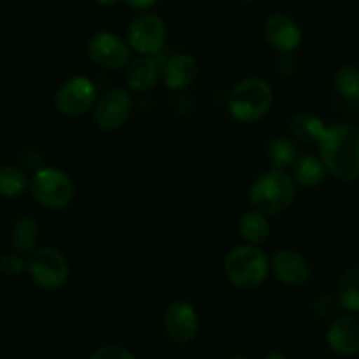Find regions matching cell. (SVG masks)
Masks as SVG:
<instances>
[{"mask_svg": "<svg viewBox=\"0 0 359 359\" xmlns=\"http://www.w3.org/2000/svg\"><path fill=\"white\" fill-rule=\"evenodd\" d=\"M320 158L340 182L359 178V130L352 126L326 127L319 143Z\"/></svg>", "mask_w": 359, "mask_h": 359, "instance_id": "1", "label": "cell"}, {"mask_svg": "<svg viewBox=\"0 0 359 359\" xmlns=\"http://www.w3.org/2000/svg\"><path fill=\"white\" fill-rule=\"evenodd\" d=\"M296 196L294 180L280 169L262 172L248 191L252 208L264 215H275L292 205Z\"/></svg>", "mask_w": 359, "mask_h": 359, "instance_id": "2", "label": "cell"}, {"mask_svg": "<svg viewBox=\"0 0 359 359\" xmlns=\"http://www.w3.org/2000/svg\"><path fill=\"white\" fill-rule=\"evenodd\" d=\"M273 90L261 78H247L231 90L227 108L231 116L241 123L261 120L271 108Z\"/></svg>", "mask_w": 359, "mask_h": 359, "instance_id": "3", "label": "cell"}, {"mask_svg": "<svg viewBox=\"0 0 359 359\" xmlns=\"http://www.w3.org/2000/svg\"><path fill=\"white\" fill-rule=\"evenodd\" d=\"M224 271L227 280L236 287L255 289L268 277L269 261L264 252L255 245H243L227 254Z\"/></svg>", "mask_w": 359, "mask_h": 359, "instance_id": "4", "label": "cell"}, {"mask_svg": "<svg viewBox=\"0 0 359 359\" xmlns=\"http://www.w3.org/2000/svg\"><path fill=\"white\" fill-rule=\"evenodd\" d=\"M30 191L39 205L51 210H60L72 201L74 185L60 169L41 168L30 180Z\"/></svg>", "mask_w": 359, "mask_h": 359, "instance_id": "5", "label": "cell"}, {"mask_svg": "<svg viewBox=\"0 0 359 359\" xmlns=\"http://www.w3.org/2000/svg\"><path fill=\"white\" fill-rule=\"evenodd\" d=\"M30 278L43 289H58L69 277L67 259L53 247L37 248L27 259Z\"/></svg>", "mask_w": 359, "mask_h": 359, "instance_id": "6", "label": "cell"}, {"mask_svg": "<svg viewBox=\"0 0 359 359\" xmlns=\"http://www.w3.org/2000/svg\"><path fill=\"white\" fill-rule=\"evenodd\" d=\"M95 95H97V88L92 79L85 78V76H74L58 88L55 104L62 115L79 116L92 109Z\"/></svg>", "mask_w": 359, "mask_h": 359, "instance_id": "7", "label": "cell"}, {"mask_svg": "<svg viewBox=\"0 0 359 359\" xmlns=\"http://www.w3.org/2000/svg\"><path fill=\"white\" fill-rule=\"evenodd\" d=\"M88 57L104 69H122L130 60V48L113 32H99L90 37Z\"/></svg>", "mask_w": 359, "mask_h": 359, "instance_id": "8", "label": "cell"}, {"mask_svg": "<svg viewBox=\"0 0 359 359\" xmlns=\"http://www.w3.org/2000/svg\"><path fill=\"white\" fill-rule=\"evenodd\" d=\"M165 43V25L157 15L137 16L129 27V44L137 53L155 57Z\"/></svg>", "mask_w": 359, "mask_h": 359, "instance_id": "9", "label": "cell"}, {"mask_svg": "<svg viewBox=\"0 0 359 359\" xmlns=\"http://www.w3.org/2000/svg\"><path fill=\"white\" fill-rule=\"evenodd\" d=\"M133 111V101L129 94L120 88L108 90L97 101L94 109V120L99 129L115 130L129 120Z\"/></svg>", "mask_w": 359, "mask_h": 359, "instance_id": "10", "label": "cell"}, {"mask_svg": "<svg viewBox=\"0 0 359 359\" xmlns=\"http://www.w3.org/2000/svg\"><path fill=\"white\" fill-rule=\"evenodd\" d=\"M165 333L176 344H187L194 340L199 330V317L194 306L185 302H175L165 309L164 313Z\"/></svg>", "mask_w": 359, "mask_h": 359, "instance_id": "11", "label": "cell"}, {"mask_svg": "<svg viewBox=\"0 0 359 359\" xmlns=\"http://www.w3.org/2000/svg\"><path fill=\"white\" fill-rule=\"evenodd\" d=\"M264 41L280 53H292L302 44V30L287 15H271L262 27Z\"/></svg>", "mask_w": 359, "mask_h": 359, "instance_id": "12", "label": "cell"}, {"mask_svg": "<svg viewBox=\"0 0 359 359\" xmlns=\"http://www.w3.org/2000/svg\"><path fill=\"white\" fill-rule=\"evenodd\" d=\"M275 275L287 285H303L310 278L309 261L294 250H278L271 259Z\"/></svg>", "mask_w": 359, "mask_h": 359, "instance_id": "13", "label": "cell"}, {"mask_svg": "<svg viewBox=\"0 0 359 359\" xmlns=\"http://www.w3.org/2000/svg\"><path fill=\"white\" fill-rule=\"evenodd\" d=\"M326 340L337 354L354 355L359 351V323L351 316L338 317L331 323Z\"/></svg>", "mask_w": 359, "mask_h": 359, "instance_id": "14", "label": "cell"}, {"mask_svg": "<svg viewBox=\"0 0 359 359\" xmlns=\"http://www.w3.org/2000/svg\"><path fill=\"white\" fill-rule=\"evenodd\" d=\"M162 78L168 88L182 90L191 86L198 78V60L191 55L178 53L169 58L162 69Z\"/></svg>", "mask_w": 359, "mask_h": 359, "instance_id": "15", "label": "cell"}, {"mask_svg": "<svg viewBox=\"0 0 359 359\" xmlns=\"http://www.w3.org/2000/svg\"><path fill=\"white\" fill-rule=\"evenodd\" d=\"M158 76H161V62L155 57L144 55L127 67L126 81L134 92H147L157 83Z\"/></svg>", "mask_w": 359, "mask_h": 359, "instance_id": "16", "label": "cell"}, {"mask_svg": "<svg viewBox=\"0 0 359 359\" xmlns=\"http://www.w3.org/2000/svg\"><path fill=\"white\" fill-rule=\"evenodd\" d=\"M326 172L327 169L323 158L306 155V157L299 158L292 168V180H294V184L302 185V187H316V185L323 184Z\"/></svg>", "mask_w": 359, "mask_h": 359, "instance_id": "17", "label": "cell"}, {"mask_svg": "<svg viewBox=\"0 0 359 359\" xmlns=\"http://www.w3.org/2000/svg\"><path fill=\"white\" fill-rule=\"evenodd\" d=\"M240 234L248 245H261L269 236V224L264 213L252 210L240 219Z\"/></svg>", "mask_w": 359, "mask_h": 359, "instance_id": "18", "label": "cell"}, {"mask_svg": "<svg viewBox=\"0 0 359 359\" xmlns=\"http://www.w3.org/2000/svg\"><path fill=\"white\" fill-rule=\"evenodd\" d=\"M37 236H39V226L36 220L30 217H20L13 226V248L18 254H29V252L36 250Z\"/></svg>", "mask_w": 359, "mask_h": 359, "instance_id": "19", "label": "cell"}, {"mask_svg": "<svg viewBox=\"0 0 359 359\" xmlns=\"http://www.w3.org/2000/svg\"><path fill=\"white\" fill-rule=\"evenodd\" d=\"M291 133L294 140L303 141V143L319 144L324 133H326V127H324L323 120L317 118V116L302 113L291 120Z\"/></svg>", "mask_w": 359, "mask_h": 359, "instance_id": "20", "label": "cell"}, {"mask_svg": "<svg viewBox=\"0 0 359 359\" xmlns=\"http://www.w3.org/2000/svg\"><path fill=\"white\" fill-rule=\"evenodd\" d=\"M338 303L347 312H359V268L348 269L338 280Z\"/></svg>", "mask_w": 359, "mask_h": 359, "instance_id": "21", "label": "cell"}, {"mask_svg": "<svg viewBox=\"0 0 359 359\" xmlns=\"http://www.w3.org/2000/svg\"><path fill=\"white\" fill-rule=\"evenodd\" d=\"M29 187V180L22 169L15 165H0V196L18 198Z\"/></svg>", "mask_w": 359, "mask_h": 359, "instance_id": "22", "label": "cell"}, {"mask_svg": "<svg viewBox=\"0 0 359 359\" xmlns=\"http://www.w3.org/2000/svg\"><path fill=\"white\" fill-rule=\"evenodd\" d=\"M269 161H271V165L273 169H285L294 162L296 154H298V148H296V143L287 136H278L275 140H271L268 147Z\"/></svg>", "mask_w": 359, "mask_h": 359, "instance_id": "23", "label": "cell"}, {"mask_svg": "<svg viewBox=\"0 0 359 359\" xmlns=\"http://www.w3.org/2000/svg\"><path fill=\"white\" fill-rule=\"evenodd\" d=\"M334 88L344 99H359V67L344 65L334 74Z\"/></svg>", "mask_w": 359, "mask_h": 359, "instance_id": "24", "label": "cell"}, {"mask_svg": "<svg viewBox=\"0 0 359 359\" xmlns=\"http://www.w3.org/2000/svg\"><path fill=\"white\" fill-rule=\"evenodd\" d=\"M0 269L8 277H15V275L22 273L23 269H27V262L20 257L18 252H9L0 257Z\"/></svg>", "mask_w": 359, "mask_h": 359, "instance_id": "25", "label": "cell"}, {"mask_svg": "<svg viewBox=\"0 0 359 359\" xmlns=\"http://www.w3.org/2000/svg\"><path fill=\"white\" fill-rule=\"evenodd\" d=\"M92 359H136L127 348L118 347V345H108L102 347L92 355Z\"/></svg>", "mask_w": 359, "mask_h": 359, "instance_id": "26", "label": "cell"}, {"mask_svg": "<svg viewBox=\"0 0 359 359\" xmlns=\"http://www.w3.org/2000/svg\"><path fill=\"white\" fill-rule=\"evenodd\" d=\"M337 299L333 298V296L330 294H324L320 296V298H317L316 302V312L317 316L320 317H331L334 313V310H337Z\"/></svg>", "mask_w": 359, "mask_h": 359, "instance_id": "27", "label": "cell"}, {"mask_svg": "<svg viewBox=\"0 0 359 359\" xmlns=\"http://www.w3.org/2000/svg\"><path fill=\"white\" fill-rule=\"evenodd\" d=\"M155 2H157V0H126V4L129 6V8H133V9H148V8H151V6H155Z\"/></svg>", "mask_w": 359, "mask_h": 359, "instance_id": "28", "label": "cell"}, {"mask_svg": "<svg viewBox=\"0 0 359 359\" xmlns=\"http://www.w3.org/2000/svg\"><path fill=\"white\" fill-rule=\"evenodd\" d=\"M266 359H287L284 354H280V352H271L269 355H266Z\"/></svg>", "mask_w": 359, "mask_h": 359, "instance_id": "29", "label": "cell"}, {"mask_svg": "<svg viewBox=\"0 0 359 359\" xmlns=\"http://www.w3.org/2000/svg\"><path fill=\"white\" fill-rule=\"evenodd\" d=\"M99 2H101L102 6H115V4H118L120 0H99Z\"/></svg>", "mask_w": 359, "mask_h": 359, "instance_id": "30", "label": "cell"}, {"mask_svg": "<svg viewBox=\"0 0 359 359\" xmlns=\"http://www.w3.org/2000/svg\"><path fill=\"white\" fill-rule=\"evenodd\" d=\"M229 359H248V358H245V355H233V358Z\"/></svg>", "mask_w": 359, "mask_h": 359, "instance_id": "31", "label": "cell"}, {"mask_svg": "<svg viewBox=\"0 0 359 359\" xmlns=\"http://www.w3.org/2000/svg\"><path fill=\"white\" fill-rule=\"evenodd\" d=\"M245 2H255V0H245Z\"/></svg>", "mask_w": 359, "mask_h": 359, "instance_id": "32", "label": "cell"}]
</instances>
